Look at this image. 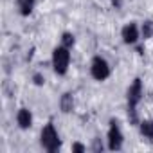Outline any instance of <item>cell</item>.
<instances>
[{"mask_svg":"<svg viewBox=\"0 0 153 153\" xmlns=\"http://www.w3.org/2000/svg\"><path fill=\"white\" fill-rule=\"evenodd\" d=\"M16 123H18V126H20L22 130L31 128V124H33V115H31V112H29L27 108H20V112H18V115H16Z\"/></svg>","mask_w":153,"mask_h":153,"instance_id":"cell-7","label":"cell"},{"mask_svg":"<svg viewBox=\"0 0 153 153\" xmlns=\"http://www.w3.org/2000/svg\"><path fill=\"white\" fill-rule=\"evenodd\" d=\"M123 40H124V43H128V45L137 43V40H139V27H137L133 22H130V24H126V25L123 27Z\"/></svg>","mask_w":153,"mask_h":153,"instance_id":"cell-6","label":"cell"},{"mask_svg":"<svg viewBox=\"0 0 153 153\" xmlns=\"http://www.w3.org/2000/svg\"><path fill=\"white\" fill-rule=\"evenodd\" d=\"M42 146H43L47 151H51V153H54V151L59 149L61 142H59L58 131L54 130L52 124H47V126L42 130Z\"/></svg>","mask_w":153,"mask_h":153,"instance_id":"cell-3","label":"cell"},{"mask_svg":"<svg viewBox=\"0 0 153 153\" xmlns=\"http://www.w3.org/2000/svg\"><path fill=\"white\" fill-rule=\"evenodd\" d=\"M108 148L112 151H119L123 148V133L121 128L115 121L110 123V130H108Z\"/></svg>","mask_w":153,"mask_h":153,"instance_id":"cell-5","label":"cell"},{"mask_svg":"<svg viewBox=\"0 0 153 153\" xmlns=\"http://www.w3.org/2000/svg\"><path fill=\"white\" fill-rule=\"evenodd\" d=\"M72 151L81 153V151H85V146H83V144H79V142H76V144H72Z\"/></svg>","mask_w":153,"mask_h":153,"instance_id":"cell-13","label":"cell"},{"mask_svg":"<svg viewBox=\"0 0 153 153\" xmlns=\"http://www.w3.org/2000/svg\"><path fill=\"white\" fill-rule=\"evenodd\" d=\"M33 79H34V83H36V85H43V81H45L42 74H34V76H33Z\"/></svg>","mask_w":153,"mask_h":153,"instance_id":"cell-14","label":"cell"},{"mask_svg":"<svg viewBox=\"0 0 153 153\" xmlns=\"http://www.w3.org/2000/svg\"><path fill=\"white\" fill-rule=\"evenodd\" d=\"M90 74H92L94 79L105 81L110 76V65H108V61L105 58H101V56H96L92 59V65H90Z\"/></svg>","mask_w":153,"mask_h":153,"instance_id":"cell-4","label":"cell"},{"mask_svg":"<svg viewBox=\"0 0 153 153\" xmlns=\"http://www.w3.org/2000/svg\"><path fill=\"white\" fill-rule=\"evenodd\" d=\"M61 43L65 45V47H72L74 45V36L70 34V33H63V36H61Z\"/></svg>","mask_w":153,"mask_h":153,"instance_id":"cell-12","label":"cell"},{"mask_svg":"<svg viewBox=\"0 0 153 153\" xmlns=\"http://www.w3.org/2000/svg\"><path fill=\"white\" fill-rule=\"evenodd\" d=\"M68 63H70L68 47H65V45L56 47L54 52H52V67H54V72L59 74V76H63L68 70Z\"/></svg>","mask_w":153,"mask_h":153,"instance_id":"cell-2","label":"cell"},{"mask_svg":"<svg viewBox=\"0 0 153 153\" xmlns=\"http://www.w3.org/2000/svg\"><path fill=\"white\" fill-rule=\"evenodd\" d=\"M140 33H142V38H151V36H153V22H151V20H146V22L142 24Z\"/></svg>","mask_w":153,"mask_h":153,"instance_id":"cell-11","label":"cell"},{"mask_svg":"<svg viewBox=\"0 0 153 153\" xmlns=\"http://www.w3.org/2000/svg\"><path fill=\"white\" fill-rule=\"evenodd\" d=\"M140 133L146 139H153V121H142L140 123Z\"/></svg>","mask_w":153,"mask_h":153,"instance_id":"cell-10","label":"cell"},{"mask_svg":"<svg viewBox=\"0 0 153 153\" xmlns=\"http://www.w3.org/2000/svg\"><path fill=\"white\" fill-rule=\"evenodd\" d=\"M61 110L65 112V114H68V112H72V108H74V99H72V94H63V97H61Z\"/></svg>","mask_w":153,"mask_h":153,"instance_id":"cell-9","label":"cell"},{"mask_svg":"<svg viewBox=\"0 0 153 153\" xmlns=\"http://www.w3.org/2000/svg\"><path fill=\"white\" fill-rule=\"evenodd\" d=\"M16 6H18L20 15L29 16L33 13V9H34V0H16Z\"/></svg>","mask_w":153,"mask_h":153,"instance_id":"cell-8","label":"cell"},{"mask_svg":"<svg viewBox=\"0 0 153 153\" xmlns=\"http://www.w3.org/2000/svg\"><path fill=\"white\" fill-rule=\"evenodd\" d=\"M142 97V81L137 78L128 88V115L131 123H137V105Z\"/></svg>","mask_w":153,"mask_h":153,"instance_id":"cell-1","label":"cell"}]
</instances>
